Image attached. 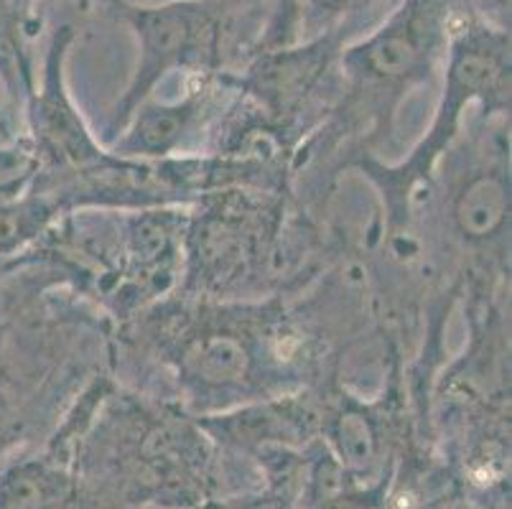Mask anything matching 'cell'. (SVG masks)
Instances as JSON below:
<instances>
[{
  "instance_id": "9",
  "label": "cell",
  "mask_w": 512,
  "mask_h": 509,
  "mask_svg": "<svg viewBox=\"0 0 512 509\" xmlns=\"http://www.w3.org/2000/svg\"><path fill=\"white\" fill-rule=\"evenodd\" d=\"M199 428L240 448L293 446L321 428V415L304 398H265L232 415L199 420Z\"/></svg>"
},
{
  "instance_id": "3",
  "label": "cell",
  "mask_w": 512,
  "mask_h": 509,
  "mask_svg": "<svg viewBox=\"0 0 512 509\" xmlns=\"http://www.w3.org/2000/svg\"><path fill=\"white\" fill-rule=\"evenodd\" d=\"M281 230V204L245 189H217L186 217V291L222 298L240 293L268 265Z\"/></svg>"
},
{
  "instance_id": "15",
  "label": "cell",
  "mask_w": 512,
  "mask_h": 509,
  "mask_svg": "<svg viewBox=\"0 0 512 509\" xmlns=\"http://www.w3.org/2000/svg\"><path fill=\"white\" fill-rule=\"evenodd\" d=\"M161 3H171V0H161Z\"/></svg>"
},
{
  "instance_id": "1",
  "label": "cell",
  "mask_w": 512,
  "mask_h": 509,
  "mask_svg": "<svg viewBox=\"0 0 512 509\" xmlns=\"http://www.w3.org/2000/svg\"><path fill=\"white\" fill-rule=\"evenodd\" d=\"M164 359L197 410L276 398L296 382V334L268 306L197 303L164 316Z\"/></svg>"
},
{
  "instance_id": "7",
  "label": "cell",
  "mask_w": 512,
  "mask_h": 509,
  "mask_svg": "<svg viewBox=\"0 0 512 509\" xmlns=\"http://www.w3.org/2000/svg\"><path fill=\"white\" fill-rule=\"evenodd\" d=\"M339 36H319L299 49L260 51L258 62L237 79L240 92L253 97L271 123L293 118L306 97L327 77L337 56Z\"/></svg>"
},
{
  "instance_id": "4",
  "label": "cell",
  "mask_w": 512,
  "mask_h": 509,
  "mask_svg": "<svg viewBox=\"0 0 512 509\" xmlns=\"http://www.w3.org/2000/svg\"><path fill=\"white\" fill-rule=\"evenodd\" d=\"M451 0H406L383 28L342 56L347 105L372 115L377 125L393 118L411 87L434 72L449 39Z\"/></svg>"
},
{
  "instance_id": "8",
  "label": "cell",
  "mask_w": 512,
  "mask_h": 509,
  "mask_svg": "<svg viewBox=\"0 0 512 509\" xmlns=\"http://www.w3.org/2000/svg\"><path fill=\"white\" fill-rule=\"evenodd\" d=\"M454 232L469 247L505 245L510 232V153L474 163L446 196Z\"/></svg>"
},
{
  "instance_id": "14",
  "label": "cell",
  "mask_w": 512,
  "mask_h": 509,
  "mask_svg": "<svg viewBox=\"0 0 512 509\" xmlns=\"http://www.w3.org/2000/svg\"><path fill=\"white\" fill-rule=\"evenodd\" d=\"M497 3H500L502 8H505V6H510V0H497Z\"/></svg>"
},
{
  "instance_id": "13",
  "label": "cell",
  "mask_w": 512,
  "mask_h": 509,
  "mask_svg": "<svg viewBox=\"0 0 512 509\" xmlns=\"http://www.w3.org/2000/svg\"><path fill=\"white\" fill-rule=\"evenodd\" d=\"M362 3H367V0H299V11H304L301 13L304 26L309 28L311 34H316L321 28H329L332 23H337L349 11H357Z\"/></svg>"
},
{
  "instance_id": "11",
  "label": "cell",
  "mask_w": 512,
  "mask_h": 509,
  "mask_svg": "<svg viewBox=\"0 0 512 509\" xmlns=\"http://www.w3.org/2000/svg\"><path fill=\"white\" fill-rule=\"evenodd\" d=\"M59 202L41 189L0 199V258L16 255L41 235L59 214Z\"/></svg>"
},
{
  "instance_id": "2",
  "label": "cell",
  "mask_w": 512,
  "mask_h": 509,
  "mask_svg": "<svg viewBox=\"0 0 512 509\" xmlns=\"http://www.w3.org/2000/svg\"><path fill=\"white\" fill-rule=\"evenodd\" d=\"M479 100L484 112L510 118V31L469 18L449 39L444 97L426 138L406 163L395 168L360 161V168L377 181L385 196V209L393 227L406 224L411 194L428 179L439 158L459 133L464 107Z\"/></svg>"
},
{
  "instance_id": "5",
  "label": "cell",
  "mask_w": 512,
  "mask_h": 509,
  "mask_svg": "<svg viewBox=\"0 0 512 509\" xmlns=\"http://www.w3.org/2000/svg\"><path fill=\"white\" fill-rule=\"evenodd\" d=\"M118 16L133 26L141 44L138 67L113 112V133L128 125L148 102L158 82L174 72H217L225 44V13L214 0H171L161 6H128L110 0Z\"/></svg>"
},
{
  "instance_id": "10",
  "label": "cell",
  "mask_w": 512,
  "mask_h": 509,
  "mask_svg": "<svg viewBox=\"0 0 512 509\" xmlns=\"http://www.w3.org/2000/svg\"><path fill=\"white\" fill-rule=\"evenodd\" d=\"M77 497V479L49 454L34 459H16L0 471V509H72Z\"/></svg>"
},
{
  "instance_id": "6",
  "label": "cell",
  "mask_w": 512,
  "mask_h": 509,
  "mask_svg": "<svg viewBox=\"0 0 512 509\" xmlns=\"http://www.w3.org/2000/svg\"><path fill=\"white\" fill-rule=\"evenodd\" d=\"M232 87V77L204 74L197 87L174 105L143 102L113 143L115 156L123 158H171L202 133L207 120L220 107V97Z\"/></svg>"
},
{
  "instance_id": "12",
  "label": "cell",
  "mask_w": 512,
  "mask_h": 509,
  "mask_svg": "<svg viewBox=\"0 0 512 509\" xmlns=\"http://www.w3.org/2000/svg\"><path fill=\"white\" fill-rule=\"evenodd\" d=\"M41 171L39 153L31 138H23L8 148H0V199L23 194V189Z\"/></svg>"
}]
</instances>
